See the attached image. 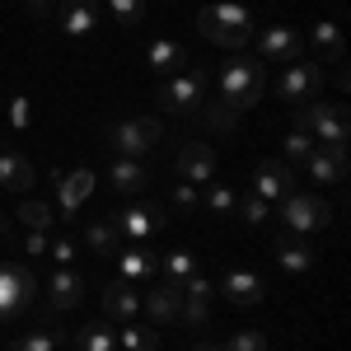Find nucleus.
Here are the masks:
<instances>
[{
	"label": "nucleus",
	"instance_id": "nucleus-1",
	"mask_svg": "<svg viewBox=\"0 0 351 351\" xmlns=\"http://www.w3.org/2000/svg\"><path fill=\"white\" fill-rule=\"evenodd\" d=\"M263 89H267V66H263L258 56H248V52H230V61L220 66V75H216V99L220 104L230 112H248V108H258Z\"/></svg>",
	"mask_w": 351,
	"mask_h": 351
},
{
	"label": "nucleus",
	"instance_id": "nucleus-2",
	"mask_svg": "<svg viewBox=\"0 0 351 351\" xmlns=\"http://www.w3.org/2000/svg\"><path fill=\"white\" fill-rule=\"evenodd\" d=\"M197 28H202V38H211L225 52H243L253 38V14L239 0H216V5L197 10Z\"/></svg>",
	"mask_w": 351,
	"mask_h": 351
},
{
	"label": "nucleus",
	"instance_id": "nucleus-3",
	"mask_svg": "<svg viewBox=\"0 0 351 351\" xmlns=\"http://www.w3.org/2000/svg\"><path fill=\"white\" fill-rule=\"evenodd\" d=\"M295 127L300 132H309L314 141H324V145H347L351 136V117L342 104H314V99H304L295 112Z\"/></svg>",
	"mask_w": 351,
	"mask_h": 351
},
{
	"label": "nucleus",
	"instance_id": "nucleus-4",
	"mask_svg": "<svg viewBox=\"0 0 351 351\" xmlns=\"http://www.w3.org/2000/svg\"><path fill=\"white\" fill-rule=\"evenodd\" d=\"M160 141H164V127L155 117H117V122H108V145L122 160H136V155L155 150Z\"/></svg>",
	"mask_w": 351,
	"mask_h": 351
},
{
	"label": "nucleus",
	"instance_id": "nucleus-5",
	"mask_svg": "<svg viewBox=\"0 0 351 351\" xmlns=\"http://www.w3.org/2000/svg\"><path fill=\"white\" fill-rule=\"evenodd\" d=\"M155 104H160L164 112H197L202 104H206V71L192 66V71H178V75L160 80Z\"/></svg>",
	"mask_w": 351,
	"mask_h": 351
},
{
	"label": "nucleus",
	"instance_id": "nucleus-6",
	"mask_svg": "<svg viewBox=\"0 0 351 351\" xmlns=\"http://www.w3.org/2000/svg\"><path fill=\"white\" fill-rule=\"evenodd\" d=\"M38 295V276L19 263H0V324L19 319Z\"/></svg>",
	"mask_w": 351,
	"mask_h": 351
},
{
	"label": "nucleus",
	"instance_id": "nucleus-7",
	"mask_svg": "<svg viewBox=\"0 0 351 351\" xmlns=\"http://www.w3.org/2000/svg\"><path fill=\"white\" fill-rule=\"evenodd\" d=\"M281 220L291 234H309V230H324L332 220V206L314 192H291V197H281Z\"/></svg>",
	"mask_w": 351,
	"mask_h": 351
},
{
	"label": "nucleus",
	"instance_id": "nucleus-8",
	"mask_svg": "<svg viewBox=\"0 0 351 351\" xmlns=\"http://www.w3.org/2000/svg\"><path fill=\"white\" fill-rule=\"evenodd\" d=\"M319 84H324V66L319 61H291V66H281V75H276V99H286V104H304V99H314L319 94Z\"/></svg>",
	"mask_w": 351,
	"mask_h": 351
},
{
	"label": "nucleus",
	"instance_id": "nucleus-9",
	"mask_svg": "<svg viewBox=\"0 0 351 351\" xmlns=\"http://www.w3.org/2000/svg\"><path fill=\"white\" fill-rule=\"evenodd\" d=\"M300 52H304V38L295 28H263V38H258L263 66H291V61H300Z\"/></svg>",
	"mask_w": 351,
	"mask_h": 351
},
{
	"label": "nucleus",
	"instance_id": "nucleus-10",
	"mask_svg": "<svg viewBox=\"0 0 351 351\" xmlns=\"http://www.w3.org/2000/svg\"><path fill=\"white\" fill-rule=\"evenodd\" d=\"M253 192H258L263 202L291 197V192H295V169H291V160H263L253 169Z\"/></svg>",
	"mask_w": 351,
	"mask_h": 351
},
{
	"label": "nucleus",
	"instance_id": "nucleus-11",
	"mask_svg": "<svg viewBox=\"0 0 351 351\" xmlns=\"http://www.w3.org/2000/svg\"><path fill=\"white\" fill-rule=\"evenodd\" d=\"M173 173L183 178V183H211L216 178V150L206 145V141H188L183 150H178V160H173Z\"/></svg>",
	"mask_w": 351,
	"mask_h": 351
},
{
	"label": "nucleus",
	"instance_id": "nucleus-12",
	"mask_svg": "<svg viewBox=\"0 0 351 351\" xmlns=\"http://www.w3.org/2000/svg\"><path fill=\"white\" fill-rule=\"evenodd\" d=\"M56 24L71 38H89L99 28V0H56Z\"/></svg>",
	"mask_w": 351,
	"mask_h": 351
},
{
	"label": "nucleus",
	"instance_id": "nucleus-13",
	"mask_svg": "<svg viewBox=\"0 0 351 351\" xmlns=\"http://www.w3.org/2000/svg\"><path fill=\"white\" fill-rule=\"evenodd\" d=\"M141 309H145L155 324H178V314H183V286H178V281H160L155 291L141 295Z\"/></svg>",
	"mask_w": 351,
	"mask_h": 351
},
{
	"label": "nucleus",
	"instance_id": "nucleus-14",
	"mask_svg": "<svg viewBox=\"0 0 351 351\" xmlns=\"http://www.w3.org/2000/svg\"><path fill=\"white\" fill-rule=\"evenodd\" d=\"M145 66L160 75V80H169V75H178V71H188V47L183 43H173V38H155L150 47H145Z\"/></svg>",
	"mask_w": 351,
	"mask_h": 351
},
{
	"label": "nucleus",
	"instance_id": "nucleus-15",
	"mask_svg": "<svg viewBox=\"0 0 351 351\" xmlns=\"http://www.w3.org/2000/svg\"><path fill=\"white\" fill-rule=\"evenodd\" d=\"M347 145H314V155L304 160L309 169V178H319V183H342L347 178Z\"/></svg>",
	"mask_w": 351,
	"mask_h": 351
},
{
	"label": "nucleus",
	"instance_id": "nucleus-16",
	"mask_svg": "<svg viewBox=\"0 0 351 351\" xmlns=\"http://www.w3.org/2000/svg\"><path fill=\"white\" fill-rule=\"evenodd\" d=\"M220 291H225V300L230 304H258V300L267 295V286H263V276L258 271H243V267H234V271H225L220 276Z\"/></svg>",
	"mask_w": 351,
	"mask_h": 351
},
{
	"label": "nucleus",
	"instance_id": "nucleus-17",
	"mask_svg": "<svg viewBox=\"0 0 351 351\" xmlns=\"http://www.w3.org/2000/svg\"><path fill=\"white\" fill-rule=\"evenodd\" d=\"M112 225H117V234H132V239L141 243V239H150V234L164 225V211L160 206H127V211L112 216Z\"/></svg>",
	"mask_w": 351,
	"mask_h": 351
},
{
	"label": "nucleus",
	"instance_id": "nucleus-18",
	"mask_svg": "<svg viewBox=\"0 0 351 351\" xmlns=\"http://www.w3.org/2000/svg\"><path fill=\"white\" fill-rule=\"evenodd\" d=\"M94 192V169H71L66 178L56 173V197H61V220L75 216L80 211V202Z\"/></svg>",
	"mask_w": 351,
	"mask_h": 351
},
{
	"label": "nucleus",
	"instance_id": "nucleus-19",
	"mask_svg": "<svg viewBox=\"0 0 351 351\" xmlns=\"http://www.w3.org/2000/svg\"><path fill=\"white\" fill-rule=\"evenodd\" d=\"M104 309H108V319H117V324H132L136 314H141V295H136V281L117 276L108 291H104Z\"/></svg>",
	"mask_w": 351,
	"mask_h": 351
},
{
	"label": "nucleus",
	"instance_id": "nucleus-20",
	"mask_svg": "<svg viewBox=\"0 0 351 351\" xmlns=\"http://www.w3.org/2000/svg\"><path fill=\"white\" fill-rule=\"evenodd\" d=\"M47 300H52V309H75L84 300V276L71 267H56L47 281Z\"/></svg>",
	"mask_w": 351,
	"mask_h": 351
},
{
	"label": "nucleus",
	"instance_id": "nucleus-21",
	"mask_svg": "<svg viewBox=\"0 0 351 351\" xmlns=\"http://www.w3.org/2000/svg\"><path fill=\"white\" fill-rule=\"evenodd\" d=\"M271 248H276V263H281L286 271H295V276H300V271H309V267H314V248H309V243L300 239V234H291V230H281Z\"/></svg>",
	"mask_w": 351,
	"mask_h": 351
},
{
	"label": "nucleus",
	"instance_id": "nucleus-22",
	"mask_svg": "<svg viewBox=\"0 0 351 351\" xmlns=\"http://www.w3.org/2000/svg\"><path fill=\"white\" fill-rule=\"evenodd\" d=\"M117 258H122V276H127V281H150V276L160 271V253H150L145 243H136V248L117 253Z\"/></svg>",
	"mask_w": 351,
	"mask_h": 351
},
{
	"label": "nucleus",
	"instance_id": "nucleus-23",
	"mask_svg": "<svg viewBox=\"0 0 351 351\" xmlns=\"http://www.w3.org/2000/svg\"><path fill=\"white\" fill-rule=\"evenodd\" d=\"M0 188L28 192L33 188V164H28L24 155H14V150H5V155H0Z\"/></svg>",
	"mask_w": 351,
	"mask_h": 351
},
{
	"label": "nucleus",
	"instance_id": "nucleus-24",
	"mask_svg": "<svg viewBox=\"0 0 351 351\" xmlns=\"http://www.w3.org/2000/svg\"><path fill=\"white\" fill-rule=\"evenodd\" d=\"M108 178H112V188H117V192H141L150 173L141 169V160H122V155H117L112 169H108Z\"/></svg>",
	"mask_w": 351,
	"mask_h": 351
},
{
	"label": "nucleus",
	"instance_id": "nucleus-25",
	"mask_svg": "<svg viewBox=\"0 0 351 351\" xmlns=\"http://www.w3.org/2000/svg\"><path fill=\"white\" fill-rule=\"evenodd\" d=\"M309 43H314V47H319V52H324L332 66H342V56H347V43H342V28H337V24H314Z\"/></svg>",
	"mask_w": 351,
	"mask_h": 351
},
{
	"label": "nucleus",
	"instance_id": "nucleus-26",
	"mask_svg": "<svg viewBox=\"0 0 351 351\" xmlns=\"http://www.w3.org/2000/svg\"><path fill=\"white\" fill-rule=\"evenodd\" d=\"M75 351H117V332L104 324H84L75 332Z\"/></svg>",
	"mask_w": 351,
	"mask_h": 351
},
{
	"label": "nucleus",
	"instance_id": "nucleus-27",
	"mask_svg": "<svg viewBox=\"0 0 351 351\" xmlns=\"http://www.w3.org/2000/svg\"><path fill=\"white\" fill-rule=\"evenodd\" d=\"M160 271H164V281H178V286H183L192 271H197V258H192L188 248H173V253L160 258Z\"/></svg>",
	"mask_w": 351,
	"mask_h": 351
},
{
	"label": "nucleus",
	"instance_id": "nucleus-28",
	"mask_svg": "<svg viewBox=\"0 0 351 351\" xmlns=\"http://www.w3.org/2000/svg\"><path fill=\"white\" fill-rule=\"evenodd\" d=\"M117 342H122L127 351H160V332H155V328H141L132 319V324L117 332Z\"/></svg>",
	"mask_w": 351,
	"mask_h": 351
},
{
	"label": "nucleus",
	"instance_id": "nucleus-29",
	"mask_svg": "<svg viewBox=\"0 0 351 351\" xmlns=\"http://www.w3.org/2000/svg\"><path fill=\"white\" fill-rule=\"evenodd\" d=\"M84 243H89L94 253H117V225H112V220H94V225L84 230Z\"/></svg>",
	"mask_w": 351,
	"mask_h": 351
},
{
	"label": "nucleus",
	"instance_id": "nucleus-30",
	"mask_svg": "<svg viewBox=\"0 0 351 351\" xmlns=\"http://www.w3.org/2000/svg\"><path fill=\"white\" fill-rule=\"evenodd\" d=\"M5 351H56V332L43 324V328H33V332H24V337H14Z\"/></svg>",
	"mask_w": 351,
	"mask_h": 351
},
{
	"label": "nucleus",
	"instance_id": "nucleus-31",
	"mask_svg": "<svg viewBox=\"0 0 351 351\" xmlns=\"http://www.w3.org/2000/svg\"><path fill=\"white\" fill-rule=\"evenodd\" d=\"M197 117H202V122H206L211 132H234V117H239V112H230L225 104H220V99H216V104L206 99V104L197 108Z\"/></svg>",
	"mask_w": 351,
	"mask_h": 351
},
{
	"label": "nucleus",
	"instance_id": "nucleus-32",
	"mask_svg": "<svg viewBox=\"0 0 351 351\" xmlns=\"http://www.w3.org/2000/svg\"><path fill=\"white\" fill-rule=\"evenodd\" d=\"M19 220H24L28 230H43V234H47V230L56 225V211L47 206V202H24V206H19Z\"/></svg>",
	"mask_w": 351,
	"mask_h": 351
},
{
	"label": "nucleus",
	"instance_id": "nucleus-33",
	"mask_svg": "<svg viewBox=\"0 0 351 351\" xmlns=\"http://www.w3.org/2000/svg\"><path fill=\"white\" fill-rule=\"evenodd\" d=\"M202 206H206V211H216V216H230V211L239 206V197L225 188V183H211V188H206V197H202Z\"/></svg>",
	"mask_w": 351,
	"mask_h": 351
},
{
	"label": "nucleus",
	"instance_id": "nucleus-34",
	"mask_svg": "<svg viewBox=\"0 0 351 351\" xmlns=\"http://www.w3.org/2000/svg\"><path fill=\"white\" fill-rule=\"evenodd\" d=\"M108 10H112V19H117L122 28H136L141 14H145V0H108Z\"/></svg>",
	"mask_w": 351,
	"mask_h": 351
},
{
	"label": "nucleus",
	"instance_id": "nucleus-35",
	"mask_svg": "<svg viewBox=\"0 0 351 351\" xmlns=\"http://www.w3.org/2000/svg\"><path fill=\"white\" fill-rule=\"evenodd\" d=\"M314 145H319V141H314L309 132L291 127V136H286V160H309V155H314Z\"/></svg>",
	"mask_w": 351,
	"mask_h": 351
},
{
	"label": "nucleus",
	"instance_id": "nucleus-36",
	"mask_svg": "<svg viewBox=\"0 0 351 351\" xmlns=\"http://www.w3.org/2000/svg\"><path fill=\"white\" fill-rule=\"evenodd\" d=\"M239 216L248 220V225H263V220H267L271 211H267V202H263L258 192H248V197H243V202H239Z\"/></svg>",
	"mask_w": 351,
	"mask_h": 351
},
{
	"label": "nucleus",
	"instance_id": "nucleus-37",
	"mask_svg": "<svg viewBox=\"0 0 351 351\" xmlns=\"http://www.w3.org/2000/svg\"><path fill=\"white\" fill-rule=\"evenodd\" d=\"M220 351H267V342H263V332H234Z\"/></svg>",
	"mask_w": 351,
	"mask_h": 351
},
{
	"label": "nucleus",
	"instance_id": "nucleus-38",
	"mask_svg": "<svg viewBox=\"0 0 351 351\" xmlns=\"http://www.w3.org/2000/svg\"><path fill=\"white\" fill-rule=\"evenodd\" d=\"M183 324H192V328H202L206 319H211V304L206 300H183V314H178Z\"/></svg>",
	"mask_w": 351,
	"mask_h": 351
},
{
	"label": "nucleus",
	"instance_id": "nucleus-39",
	"mask_svg": "<svg viewBox=\"0 0 351 351\" xmlns=\"http://www.w3.org/2000/svg\"><path fill=\"white\" fill-rule=\"evenodd\" d=\"M211 295H216V291H211V281H206V276H197V271H192L188 281H183V300H206V304H211Z\"/></svg>",
	"mask_w": 351,
	"mask_h": 351
},
{
	"label": "nucleus",
	"instance_id": "nucleus-40",
	"mask_svg": "<svg viewBox=\"0 0 351 351\" xmlns=\"http://www.w3.org/2000/svg\"><path fill=\"white\" fill-rule=\"evenodd\" d=\"M169 202H173V206H178V211H197V206H202V197H197V188H192V183H178V188H173V197H169Z\"/></svg>",
	"mask_w": 351,
	"mask_h": 351
},
{
	"label": "nucleus",
	"instance_id": "nucleus-41",
	"mask_svg": "<svg viewBox=\"0 0 351 351\" xmlns=\"http://www.w3.org/2000/svg\"><path fill=\"white\" fill-rule=\"evenodd\" d=\"M47 243H52V239H47L43 230H28V234H24V253H28V258H43V253H47Z\"/></svg>",
	"mask_w": 351,
	"mask_h": 351
},
{
	"label": "nucleus",
	"instance_id": "nucleus-42",
	"mask_svg": "<svg viewBox=\"0 0 351 351\" xmlns=\"http://www.w3.org/2000/svg\"><path fill=\"white\" fill-rule=\"evenodd\" d=\"M28 122H33L28 99H10V127H28Z\"/></svg>",
	"mask_w": 351,
	"mask_h": 351
},
{
	"label": "nucleus",
	"instance_id": "nucleus-43",
	"mask_svg": "<svg viewBox=\"0 0 351 351\" xmlns=\"http://www.w3.org/2000/svg\"><path fill=\"white\" fill-rule=\"evenodd\" d=\"M47 253L56 258V267H66V263L75 258V243H71V239H52V243H47Z\"/></svg>",
	"mask_w": 351,
	"mask_h": 351
},
{
	"label": "nucleus",
	"instance_id": "nucleus-44",
	"mask_svg": "<svg viewBox=\"0 0 351 351\" xmlns=\"http://www.w3.org/2000/svg\"><path fill=\"white\" fill-rule=\"evenodd\" d=\"M24 5H28L33 19H52V14H56V0H24Z\"/></svg>",
	"mask_w": 351,
	"mask_h": 351
},
{
	"label": "nucleus",
	"instance_id": "nucleus-45",
	"mask_svg": "<svg viewBox=\"0 0 351 351\" xmlns=\"http://www.w3.org/2000/svg\"><path fill=\"white\" fill-rule=\"evenodd\" d=\"M192 351H220V347H216V342H197Z\"/></svg>",
	"mask_w": 351,
	"mask_h": 351
},
{
	"label": "nucleus",
	"instance_id": "nucleus-46",
	"mask_svg": "<svg viewBox=\"0 0 351 351\" xmlns=\"http://www.w3.org/2000/svg\"><path fill=\"white\" fill-rule=\"evenodd\" d=\"M0 239H5V216H0Z\"/></svg>",
	"mask_w": 351,
	"mask_h": 351
}]
</instances>
